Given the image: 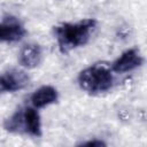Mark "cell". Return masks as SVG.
I'll use <instances>...</instances> for the list:
<instances>
[{"mask_svg":"<svg viewBox=\"0 0 147 147\" xmlns=\"http://www.w3.org/2000/svg\"><path fill=\"white\" fill-rule=\"evenodd\" d=\"M96 24L98 22L95 20L86 18L76 23H62L54 26L53 31L60 52L67 54L71 49L86 45L95 30Z\"/></svg>","mask_w":147,"mask_h":147,"instance_id":"6da1fadb","label":"cell"},{"mask_svg":"<svg viewBox=\"0 0 147 147\" xmlns=\"http://www.w3.org/2000/svg\"><path fill=\"white\" fill-rule=\"evenodd\" d=\"M78 84L90 94H99L109 91L114 84V71L110 64L98 62L85 68L78 75Z\"/></svg>","mask_w":147,"mask_h":147,"instance_id":"7a4b0ae2","label":"cell"},{"mask_svg":"<svg viewBox=\"0 0 147 147\" xmlns=\"http://www.w3.org/2000/svg\"><path fill=\"white\" fill-rule=\"evenodd\" d=\"M3 127L9 132H25L33 137L41 136L40 115L34 107L17 109L9 118L3 122Z\"/></svg>","mask_w":147,"mask_h":147,"instance_id":"3957f363","label":"cell"},{"mask_svg":"<svg viewBox=\"0 0 147 147\" xmlns=\"http://www.w3.org/2000/svg\"><path fill=\"white\" fill-rule=\"evenodd\" d=\"M144 63V57L140 51L134 47L122 53V55L111 63V70L114 72H126L131 71Z\"/></svg>","mask_w":147,"mask_h":147,"instance_id":"277c9868","label":"cell"},{"mask_svg":"<svg viewBox=\"0 0 147 147\" xmlns=\"http://www.w3.org/2000/svg\"><path fill=\"white\" fill-rule=\"evenodd\" d=\"M29 84V76L21 70H11L0 75V94L15 92L24 88Z\"/></svg>","mask_w":147,"mask_h":147,"instance_id":"5b68a950","label":"cell"},{"mask_svg":"<svg viewBox=\"0 0 147 147\" xmlns=\"http://www.w3.org/2000/svg\"><path fill=\"white\" fill-rule=\"evenodd\" d=\"M25 33L23 24L15 18H8L0 23V41H20Z\"/></svg>","mask_w":147,"mask_h":147,"instance_id":"8992f818","label":"cell"},{"mask_svg":"<svg viewBox=\"0 0 147 147\" xmlns=\"http://www.w3.org/2000/svg\"><path fill=\"white\" fill-rule=\"evenodd\" d=\"M42 60V51L41 47L37 44L25 45L18 55V61L22 67L28 69H33L40 64Z\"/></svg>","mask_w":147,"mask_h":147,"instance_id":"52a82bcc","label":"cell"},{"mask_svg":"<svg viewBox=\"0 0 147 147\" xmlns=\"http://www.w3.org/2000/svg\"><path fill=\"white\" fill-rule=\"evenodd\" d=\"M59 94L55 87L51 85H44L37 91L33 92V94L30 98V101L34 108H44L48 105L55 103L57 101Z\"/></svg>","mask_w":147,"mask_h":147,"instance_id":"ba28073f","label":"cell"},{"mask_svg":"<svg viewBox=\"0 0 147 147\" xmlns=\"http://www.w3.org/2000/svg\"><path fill=\"white\" fill-rule=\"evenodd\" d=\"M79 146H106V142L102 140H90V141H85L79 144Z\"/></svg>","mask_w":147,"mask_h":147,"instance_id":"9c48e42d","label":"cell"}]
</instances>
